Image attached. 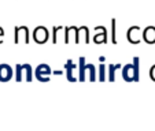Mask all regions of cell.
I'll return each mask as SVG.
<instances>
[{
    "label": "cell",
    "mask_w": 155,
    "mask_h": 131,
    "mask_svg": "<svg viewBox=\"0 0 155 131\" xmlns=\"http://www.w3.org/2000/svg\"><path fill=\"white\" fill-rule=\"evenodd\" d=\"M122 75L125 81H137V59H135V64H126L122 70Z\"/></svg>",
    "instance_id": "6da1fadb"
},
{
    "label": "cell",
    "mask_w": 155,
    "mask_h": 131,
    "mask_svg": "<svg viewBox=\"0 0 155 131\" xmlns=\"http://www.w3.org/2000/svg\"><path fill=\"white\" fill-rule=\"evenodd\" d=\"M12 78V68L8 64H0V81L7 82Z\"/></svg>",
    "instance_id": "7a4b0ae2"
}]
</instances>
